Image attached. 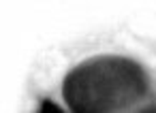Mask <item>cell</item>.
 <instances>
[{
	"instance_id": "obj_1",
	"label": "cell",
	"mask_w": 156,
	"mask_h": 113,
	"mask_svg": "<svg viewBox=\"0 0 156 113\" xmlns=\"http://www.w3.org/2000/svg\"><path fill=\"white\" fill-rule=\"evenodd\" d=\"M41 111H60V107H56V104H51V102H45V104L41 107Z\"/></svg>"
}]
</instances>
